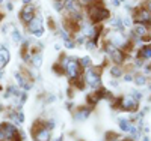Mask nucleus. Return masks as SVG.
I'll list each match as a JSON object with an SVG mask.
<instances>
[{
    "label": "nucleus",
    "instance_id": "obj_16",
    "mask_svg": "<svg viewBox=\"0 0 151 141\" xmlns=\"http://www.w3.org/2000/svg\"><path fill=\"white\" fill-rule=\"evenodd\" d=\"M109 72H110V75H112V78H121V77L124 75V68L122 66H118V65H113V66H110L109 68Z\"/></svg>",
    "mask_w": 151,
    "mask_h": 141
},
{
    "label": "nucleus",
    "instance_id": "obj_21",
    "mask_svg": "<svg viewBox=\"0 0 151 141\" xmlns=\"http://www.w3.org/2000/svg\"><path fill=\"white\" fill-rule=\"evenodd\" d=\"M79 62H80V66H82L83 69H89V68H92V60H91L89 56H85V57L79 59Z\"/></svg>",
    "mask_w": 151,
    "mask_h": 141
},
{
    "label": "nucleus",
    "instance_id": "obj_13",
    "mask_svg": "<svg viewBox=\"0 0 151 141\" xmlns=\"http://www.w3.org/2000/svg\"><path fill=\"white\" fill-rule=\"evenodd\" d=\"M89 114H91V108L82 107V108H79L77 111L74 113V119L79 120V122H82V120H86L88 117H89Z\"/></svg>",
    "mask_w": 151,
    "mask_h": 141
},
{
    "label": "nucleus",
    "instance_id": "obj_26",
    "mask_svg": "<svg viewBox=\"0 0 151 141\" xmlns=\"http://www.w3.org/2000/svg\"><path fill=\"white\" fill-rule=\"evenodd\" d=\"M53 69H55V72H56L58 75H64V68H62V65H60L59 62H58L56 65L53 66Z\"/></svg>",
    "mask_w": 151,
    "mask_h": 141
},
{
    "label": "nucleus",
    "instance_id": "obj_19",
    "mask_svg": "<svg viewBox=\"0 0 151 141\" xmlns=\"http://www.w3.org/2000/svg\"><path fill=\"white\" fill-rule=\"evenodd\" d=\"M9 117H11L12 122L17 123V125H20V123L24 122V116H23V113H21V111H12V113L9 114Z\"/></svg>",
    "mask_w": 151,
    "mask_h": 141
},
{
    "label": "nucleus",
    "instance_id": "obj_2",
    "mask_svg": "<svg viewBox=\"0 0 151 141\" xmlns=\"http://www.w3.org/2000/svg\"><path fill=\"white\" fill-rule=\"evenodd\" d=\"M86 15H88V20L91 21V24H101L104 20L110 18V11L100 0V2L92 3L86 8Z\"/></svg>",
    "mask_w": 151,
    "mask_h": 141
},
{
    "label": "nucleus",
    "instance_id": "obj_36",
    "mask_svg": "<svg viewBox=\"0 0 151 141\" xmlns=\"http://www.w3.org/2000/svg\"><path fill=\"white\" fill-rule=\"evenodd\" d=\"M118 2H119V3H124V2H125V0H118Z\"/></svg>",
    "mask_w": 151,
    "mask_h": 141
},
{
    "label": "nucleus",
    "instance_id": "obj_11",
    "mask_svg": "<svg viewBox=\"0 0 151 141\" xmlns=\"http://www.w3.org/2000/svg\"><path fill=\"white\" fill-rule=\"evenodd\" d=\"M136 57L141 59L144 63L145 62H150L151 60V45L150 44H145V45L139 47V50H137V53H136Z\"/></svg>",
    "mask_w": 151,
    "mask_h": 141
},
{
    "label": "nucleus",
    "instance_id": "obj_35",
    "mask_svg": "<svg viewBox=\"0 0 151 141\" xmlns=\"http://www.w3.org/2000/svg\"><path fill=\"white\" fill-rule=\"evenodd\" d=\"M2 18H3V15H2V14H0V23H2Z\"/></svg>",
    "mask_w": 151,
    "mask_h": 141
},
{
    "label": "nucleus",
    "instance_id": "obj_33",
    "mask_svg": "<svg viewBox=\"0 0 151 141\" xmlns=\"http://www.w3.org/2000/svg\"><path fill=\"white\" fill-rule=\"evenodd\" d=\"M3 77V68H0V78Z\"/></svg>",
    "mask_w": 151,
    "mask_h": 141
},
{
    "label": "nucleus",
    "instance_id": "obj_17",
    "mask_svg": "<svg viewBox=\"0 0 151 141\" xmlns=\"http://www.w3.org/2000/svg\"><path fill=\"white\" fill-rule=\"evenodd\" d=\"M118 126H119V129H121L122 132H129V131L132 129L133 123H132L129 119H118Z\"/></svg>",
    "mask_w": 151,
    "mask_h": 141
},
{
    "label": "nucleus",
    "instance_id": "obj_20",
    "mask_svg": "<svg viewBox=\"0 0 151 141\" xmlns=\"http://www.w3.org/2000/svg\"><path fill=\"white\" fill-rule=\"evenodd\" d=\"M11 36H12V41H14L15 44H20V42H23V36H21V32H20L17 27H12V30H11Z\"/></svg>",
    "mask_w": 151,
    "mask_h": 141
},
{
    "label": "nucleus",
    "instance_id": "obj_22",
    "mask_svg": "<svg viewBox=\"0 0 151 141\" xmlns=\"http://www.w3.org/2000/svg\"><path fill=\"white\" fill-rule=\"evenodd\" d=\"M53 6H55V9L58 12H62V11H64V6H65V0H55Z\"/></svg>",
    "mask_w": 151,
    "mask_h": 141
},
{
    "label": "nucleus",
    "instance_id": "obj_25",
    "mask_svg": "<svg viewBox=\"0 0 151 141\" xmlns=\"http://www.w3.org/2000/svg\"><path fill=\"white\" fill-rule=\"evenodd\" d=\"M97 2H100V0H79V5L83 8V6H89V5H92V3H97Z\"/></svg>",
    "mask_w": 151,
    "mask_h": 141
},
{
    "label": "nucleus",
    "instance_id": "obj_38",
    "mask_svg": "<svg viewBox=\"0 0 151 141\" xmlns=\"http://www.w3.org/2000/svg\"><path fill=\"white\" fill-rule=\"evenodd\" d=\"M0 111H2V105H0Z\"/></svg>",
    "mask_w": 151,
    "mask_h": 141
},
{
    "label": "nucleus",
    "instance_id": "obj_23",
    "mask_svg": "<svg viewBox=\"0 0 151 141\" xmlns=\"http://www.w3.org/2000/svg\"><path fill=\"white\" fill-rule=\"evenodd\" d=\"M85 47H86V50H89V51H95V50H97V41L88 39L86 44H85Z\"/></svg>",
    "mask_w": 151,
    "mask_h": 141
},
{
    "label": "nucleus",
    "instance_id": "obj_14",
    "mask_svg": "<svg viewBox=\"0 0 151 141\" xmlns=\"http://www.w3.org/2000/svg\"><path fill=\"white\" fill-rule=\"evenodd\" d=\"M11 60V53L6 47H0V68L6 66Z\"/></svg>",
    "mask_w": 151,
    "mask_h": 141
},
{
    "label": "nucleus",
    "instance_id": "obj_8",
    "mask_svg": "<svg viewBox=\"0 0 151 141\" xmlns=\"http://www.w3.org/2000/svg\"><path fill=\"white\" fill-rule=\"evenodd\" d=\"M26 29H27V32H29L32 36L41 38V36L44 35V23H42V18H41L40 15H36L30 23L26 24Z\"/></svg>",
    "mask_w": 151,
    "mask_h": 141
},
{
    "label": "nucleus",
    "instance_id": "obj_12",
    "mask_svg": "<svg viewBox=\"0 0 151 141\" xmlns=\"http://www.w3.org/2000/svg\"><path fill=\"white\" fill-rule=\"evenodd\" d=\"M109 27L119 32V33H124V29H125L122 24V18H119V17H110L109 18Z\"/></svg>",
    "mask_w": 151,
    "mask_h": 141
},
{
    "label": "nucleus",
    "instance_id": "obj_1",
    "mask_svg": "<svg viewBox=\"0 0 151 141\" xmlns=\"http://www.w3.org/2000/svg\"><path fill=\"white\" fill-rule=\"evenodd\" d=\"M58 62L62 65V68H64V74L68 77V80L71 83H74L76 80H79L80 77L83 75V68L80 66L79 59L70 57V56H62Z\"/></svg>",
    "mask_w": 151,
    "mask_h": 141
},
{
    "label": "nucleus",
    "instance_id": "obj_29",
    "mask_svg": "<svg viewBox=\"0 0 151 141\" xmlns=\"http://www.w3.org/2000/svg\"><path fill=\"white\" fill-rule=\"evenodd\" d=\"M6 9H8V11H12V9H14V6H12V3H11V2H8V3H6Z\"/></svg>",
    "mask_w": 151,
    "mask_h": 141
},
{
    "label": "nucleus",
    "instance_id": "obj_24",
    "mask_svg": "<svg viewBox=\"0 0 151 141\" xmlns=\"http://www.w3.org/2000/svg\"><path fill=\"white\" fill-rule=\"evenodd\" d=\"M122 24H124V27H133V20H132V17H124L122 18Z\"/></svg>",
    "mask_w": 151,
    "mask_h": 141
},
{
    "label": "nucleus",
    "instance_id": "obj_15",
    "mask_svg": "<svg viewBox=\"0 0 151 141\" xmlns=\"http://www.w3.org/2000/svg\"><path fill=\"white\" fill-rule=\"evenodd\" d=\"M30 63L33 65V68H36V69H40L42 66V53H41V51H36V53L32 54Z\"/></svg>",
    "mask_w": 151,
    "mask_h": 141
},
{
    "label": "nucleus",
    "instance_id": "obj_5",
    "mask_svg": "<svg viewBox=\"0 0 151 141\" xmlns=\"http://www.w3.org/2000/svg\"><path fill=\"white\" fill-rule=\"evenodd\" d=\"M104 51L109 54V59L112 60L113 65L122 66L124 63H125V60H127V56L124 54V51H122V50L115 48V47H113L110 42H107V41H106V44H104Z\"/></svg>",
    "mask_w": 151,
    "mask_h": 141
},
{
    "label": "nucleus",
    "instance_id": "obj_4",
    "mask_svg": "<svg viewBox=\"0 0 151 141\" xmlns=\"http://www.w3.org/2000/svg\"><path fill=\"white\" fill-rule=\"evenodd\" d=\"M32 137L35 141H50L52 140V131L47 128V122L38 120L32 126Z\"/></svg>",
    "mask_w": 151,
    "mask_h": 141
},
{
    "label": "nucleus",
    "instance_id": "obj_28",
    "mask_svg": "<svg viewBox=\"0 0 151 141\" xmlns=\"http://www.w3.org/2000/svg\"><path fill=\"white\" fill-rule=\"evenodd\" d=\"M48 26L52 30H56V24H55V20L53 18H48Z\"/></svg>",
    "mask_w": 151,
    "mask_h": 141
},
{
    "label": "nucleus",
    "instance_id": "obj_37",
    "mask_svg": "<svg viewBox=\"0 0 151 141\" xmlns=\"http://www.w3.org/2000/svg\"><path fill=\"white\" fill-rule=\"evenodd\" d=\"M2 3H3V0H0V5H2Z\"/></svg>",
    "mask_w": 151,
    "mask_h": 141
},
{
    "label": "nucleus",
    "instance_id": "obj_10",
    "mask_svg": "<svg viewBox=\"0 0 151 141\" xmlns=\"http://www.w3.org/2000/svg\"><path fill=\"white\" fill-rule=\"evenodd\" d=\"M35 17H36V8L33 5H24L23 9L20 11V20L23 24L30 23Z\"/></svg>",
    "mask_w": 151,
    "mask_h": 141
},
{
    "label": "nucleus",
    "instance_id": "obj_9",
    "mask_svg": "<svg viewBox=\"0 0 151 141\" xmlns=\"http://www.w3.org/2000/svg\"><path fill=\"white\" fill-rule=\"evenodd\" d=\"M20 131L15 128L14 123H9V122H3L0 125V141H9L12 140Z\"/></svg>",
    "mask_w": 151,
    "mask_h": 141
},
{
    "label": "nucleus",
    "instance_id": "obj_30",
    "mask_svg": "<svg viewBox=\"0 0 151 141\" xmlns=\"http://www.w3.org/2000/svg\"><path fill=\"white\" fill-rule=\"evenodd\" d=\"M60 48H62V45H60V44H55V50H56V51H59Z\"/></svg>",
    "mask_w": 151,
    "mask_h": 141
},
{
    "label": "nucleus",
    "instance_id": "obj_3",
    "mask_svg": "<svg viewBox=\"0 0 151 141\" xmlns=\"http://www.w3.org/2000/svg\"><path fill=\"white\" fill-rule=\"evenodd\" d=\"M83 81L86 86H89L92 90H97V89L101 87V68L98 66H92L89 69H85L83 72Z\"/></svg>",
    "mask_w": 151,
    "mask_h": 141
},
{
    "label": "nucleus",
    "instance_id": "obj_27",
    "mask_svg": "<svg viewBox=\"0 0 151 141\" xmlns=\"http://www.w3.org/2000/svg\"><path fill=\"white\" fill-rule=\"evenodd\" d=\"M122 80H124L125 83H132V81H133V74H130V72H129V74H124V75H122Z\"/></svg>",
    "mask_w": 151,
    "mask_h": 141
},
{
    "label": "nucleus",
    "instance_id": "obj_34",
    "mask_svg": "<svg viewBox=\"0 0 151 141\" xmlns=\"http://www.w3.org/2000/svg\"><path fill=\"white\" fill-rule=\"evenodd\" d=\"M55 141H62V137H58V138H56Z\"/></svg>",
    "mask_w": 151,
    "mask_h": 141
},
{
    "label": "nucleus",
    "instance_id": "obj_7",
    "mask_svg": "<svg viewBox=\"0 0 151 141\" xmlns=\"http://www.w3.org/2000/svg\"><path fill=\"white\" fill-rule=\"evenodd\" d=\"M119 108L122 111H129V113H136L139 110V101L134 99L132 95H125L119 98Z\"/></svg>",
    "mask_w": 151,
    "mask_h": 141
},
{
    "label": "nucleus",
    "instance_id": "obj_6",
    "mask_svg": "<svg viewBox=\"0 0 151 141\" xmlns=\"http://www.w3.org/2000/svg\"><path fill=\"white\" fill-rule=\"evenodd\" d=\"M132 20L134 24H144L151 29V12H148L144 6H137L133 9Z\"/></svg>",
    "mask_w": 151,
    "mask_h": 141
},
{
    "label": "nucleus",
    "instance_id": "obj_31",
    "mask_svg": "<svg viewBox=\"0 0 151 141\" xmlns=\"http://www.w3.org/2000/svg\"><path fill=\"white\" fill-rule=\"evenodd\" d=\"M23 5H32V0H23Z\"/></svg>",
    "mask_w": 151,
    "mask_h": 141
},
{
    "label": "nucleus",
    "instance_id": "obj_18",
    "mask_svg": "<svg viewBox=\"0 0 151 141\" xmlns=\"http://www.w3.org/2000/svg\"><path fill=\"white\" fill-rule=\"evenodd\" d=\"M133 81L136 86H145L148 83V77L144 74H134L133 75Z\"/></svg>",
    "mask_w": 151,
    "mask_h": 141
},
{
    "label": "nucleus",
    "instance_id": "obj_32",
    "mask_svg": "<svg viewBox=\"0 0 151 141\" xmlns=\"http://www.w3.org/2000/svg\"><path fill=\"white\" fill-rule=\"evenodd\" d=\"M142 141H151V140H150V137H147V135H145V137L142 138Z\"/></svg>",
    "mask_w": 151,
    "mask_h": 141
}]
</instances>
